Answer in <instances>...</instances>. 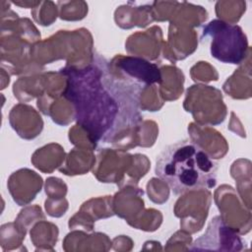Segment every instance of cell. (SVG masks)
Segmentation results:
<instances>
[{"label": "cell", "mask_w": 252, "mask_h": 252, "mask_svg": "<svg viewBox=\"0 0 252 252\" xmlns=\"http://www.w3.org/2000/svg\"><path fill=\"white\" fill-rule=\"evenodd\" d=\"M60 72L67 77L64 96L73 105L77 123L93 143L106 141L120 125L125 108L135 106L140 90H126L108 72L106 62L97 58L84 68L67 66Z\"/></svg>", "instance_id": "obj_1"}, {"label": "cell", "mask_w": 252, "mask_h": 252, "mask_svg": "<svg viewBox=\"0 0 252 252\" xmlns=\"http://www.w3.org/2000/svg\"><path fill=\"white\" fill-rule=\"evenodd\" d=\"M156 175L175 195L215 187L218 164L199 145L184 139L166 146L156 160Z\"/></svg>", "instance_id": "obj_2"}, {"label": "cell", "mask_w": 252, "mask_h": 252, "mask_svg": "<svg viewBox=\"0 0 252 252\" xmlns=\"http://www.w3.org/2000/svg\"><path fill=\"white\" fill-rule=\"evenodd\" d=\"M202 38H208L211 55L226 64H240L248 53V39L243 30L221 20H213L203 28Z\"/></svg>", "instance_id": "obj_3"}, {"label": "cell", "mask_w": 252, "mask_h": 252, "mask_svg": "<svg viewBox=\"0 0 252 252\" xmlns=\"http://www.w3.org/2000/svg\"><path fill=\"white\" fill-rule=\"evenodd\" d=\"M243 248L240 236L227 226L220 216L213 218L207 230L197 238L190 250L192 251H239Z\"/></svg>", "instance_id": "obj_4"}, {"label": "cell", "mask_w": 252, "mask_h": 252, "mask_svg": "<svg viewBox=\"0 0 252 252\" xmlns=\"http://www.w3.org/2000/svg\"><path fill=\"white\" fill-rule=\"evenodd\" d=\"M117 68L125 73L128 84L139 89L160 82V74L157 65L137 57H116Z\"/></svg>", "instance_id": "obj_5"}]
</instances>
